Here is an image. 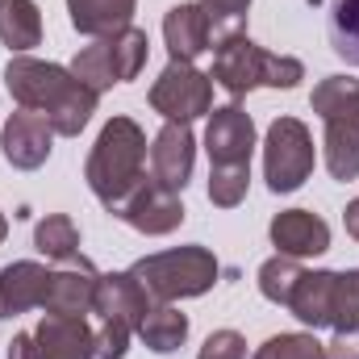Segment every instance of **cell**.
Listing matches in <instances>:
<instances>
[{"label": "cell", "instance_id": "cell-14", "mask_svg": "<svg viewBox=\"0 0 359 359\" xmlns=\"http://www.w3.org/2000/svg\"><path fill=\"white\" fill-rule=\"evenodd\" d=\"M192 159H196V138H192L188 121H168L151 147V180L180 192L192 176Z\"/></svg>", "mask_w": 359, "mask_h": 359}, {"label": "cell", "instance_id": "cell-25", "mask_svg": "<svg viewBox=\"0 0 359 359\" xmlns=\"http://www.w3.org/2000/svg\"><path fill=\"white\" fill-rule=\"evenodd\" d=\"M301 276H305V268H301L292 255H271L268 264L259 268V292H264L268 301H276V305H284V309H288L292 288L301 284Z\"/></svg>", "mask_w": 359, "mask_h": 359}, {"label": "cell", "instance_id": "cell-22", "mask_svg": "<svg viewBox=\"0 0 359 359\" xmlns=\"http://www.w3.org/2000/svg\"><path fill=\"white\" fill-rule=\"evenodd\" d=\"M138 334H142V343H147L155 355H172L180 343L188 339V318L180 313L176 305H155V309L142 318Z\"/></svg>", "mask_w": 359, "mask_h": 359}, {"label": "cell", "instance_id": "cell-16", "mask_svg": "<svg viewBox=\"0 0 359 359\" xmlns=\"http://www.w3.org/2000/svg\"><path fill=\"white\" fill-rule=\"evenodd\" d=\"M163 42L176 63H196L205 50H213V25L201 4H176L163 17Z\"/></svg>", "mask_w": 359, "mask_h": 359}, {"label": "cell", "instance_id": "cell-9", "mask_svg": "<svg viewBox=\"0 0 359 359\" xmlns=\"http://www.w3.org/2000/svg\"><path fill=\"white\" fill-rule=\"evenodd\" d=\"M151 109L168 121H192L213 109V80L196 72L192 63H168L163 76L151 84Z\"/></svg>", "mask_w": 359, "mask_h": 359}, {"label": "cell", "instance_id": "cell-34", "mask_svg": "<svg viewBox=\"0 0 359 359\" xmlns=\"http://www.w3.org/2000/svg\"><path fill=\"white\" fill-rule=\"evenodd\" d=\"M4 234H8V222H4V213H0V243H4Z\"/></svg>", "mask_w": 359, "mask_h": 359}, {"label": "cell", "instance_id": "cell-7", "mask_svg": "<svg viewBox=\"0 0 359 359\" xmlns=\"http://www.w3.org/2000/svg\"><path fill=\"white\" fill-rule=\"evenodd\" d=\"M147 50H151L147 29L126 25V29H117V34H109V38H96L92 46H84V50L76 55L72 72H76V80H84L92 92H104V88H113V84L138 80V72H142V63H147Z\"/></svg>", "mask_w": 359, "mask_h": 359}, {"label": "cell", "instance_id": "cell-23", "mask_svg": "<svg viewBox=\"0 0 359 359\" xmlns=\"http://www.w3.org/2000/svg\"><path fill=\"white\" fill-rule=\"evenodd\" d=\"M326 34H330V50L343 63L359 67V0H330Z\"/></svg>", "mask_w": 359, "mask_h": 359}, {"label": "cell", "instance_id": "cell-3", "mask_svg": "<svg viewBox=\"0 0 359 359\" xmlns=\"http://www.w3.org/2000/svg\"><path fill=\"white\" fill-rule=\"evenodd\" d=\"M209 80L230 96H247L251 88H297L305 80L301 59L288 55H268L259 50L243 29L238 34H222V42L213 46V72Z\"/></svg>", "mask_w": 359, "mask_h": 359}, {"label": "cell", "instance_id": "cell-15", "mask_svg": "<svg viewBox=\"0 0 359 359\" xmlns=\"http://www.w3.org/2000/svg\"><path fill=\"white\" fill-rule=\"evenodd\" d=\"M271 243L280 247V255L309 259V255L330 251V226L318 213H309V209H288V213H276Z\"/></svg>", "mask_w": 359, "mask_h": 359}, {"label": "cell", "instance_id": "cell-13", "mask_svg": "<svg viewBox=\"0 0 359 359\" xmlns=\"http://www.w3.org/2000/svg\"><path fill=\"white\" fill-rule=\"evenodd\" d=\"M50 142H55V126L34 113V109H21L4 121V134H0V151L13 168L21 172H34L50 159Z\"/></svg>", "mask_w": 359, "mask_h": 359}, {"label": "cell", "instance_id": "cell-2", "mask_svg": "<svg viewBox=\"0 0 359 359\" xmlns=\"http://www.w3.org/2000/svg\"><path fill=\"white\" fill-rule=\"evenodd\" d=\"M84 180H88L92 196L117 213L126 205V196L147 180V134L134 117H113L96 147L88 155V168H84Z\"/></svg>", "mask_w": 359, "mask_h": 359}, {"label": "cell", "instance_id": "cell-12", "mask_svg": "<svg viewBox=\"0 0 359 359\" xmlns=\"http://www.w3.org/2000/svg\"><path fill=\"white\" fill-rule=\"evenodd\" d=\"M96 284H100L96 268L84 255H72V259H63L59 271H50V288H46L42 309L55 318H84V313H92Z\"/></svg>", "mask_w": 359, "mask_h": 359}, {"label": "cell", "instance_id": "cell-11", "mask_svg": "<svg viewBox=\"0 0 359 359\" xmlns=\"http://www.w3.org/2000/svg\"><path fill=\"white\" fill-rule=\"evenodd\" d=\"M117 217L126 226H134L138 234H172L184 222V205H180V192L163 188L159 180H142L126 196V205L117 209Z\"/></svg>", "mask_w": 359, "mask_h": 359}, {"label": "cell", "instance_id": "cell-18", "mask_svg": "<svg viewBox=\"0 0 359 359\" xmlns=\"http://www.w3.org/2000/svg\"><path fill=\"white\" fill-rule=\"evenodd\" d=\"M38 347L46 359H96V334L84 318H55L46 313L42 326L34 330Z\"/></svg>", "mask_w": 359, "mask_h": 359}, {"label": "cell", "instance_id": "cell-19", "mask_svg": "<svg viewBox=\"0 0 359 359\" xmlns=\"http://www.w3.org/2000/svg\"><path fill=\"white\" fill-rule=\"evenodd\" d=\"M334 284H339V271H305L301 284L292 288V318H301L305 326H330V309H334Z\"/></svg>", "mask_w": 359, "mask_h": 359}, {"label": "cell", "instance_id": "cell-31", "mask_svg": "<svg viewBox=\"0 0 359 359\" xmlns=\"http://www.w3.org/2000/svg\"><path fill=\"white\" fill-rule=\"evenodd\" d=\"M326 359H359V326L334 330V339L326 343Z\"/></svg>", "mask_w": 359, "mask_h": 359}, {"label": "cell", "instance_id": "cell-1", "mask_svg": "<svg viewBox=\"0 0 359 359\" xmlns=\"http://www.w3.org/2000/svg\"><path fill=\"white\" fill-rule=\"evenodd\" d=\"M4 84H8L13 100H17L21 109L42 113V117L55 126V134H63V138H76V134L88 126V117L96 113V96H100V92H92L84 80H76V72H67V67H59V63L29 59V55L8 59Z\"/></svg>", "mask_w": 359, "mask_h": 359}, {"label": "cell", "instance_id": "cell-6", "mask_svg": "<svg viewBox=\"0 0 359 359\" xmlns=\"http://www.w3.org/2000/svg\"><path fill=\"white\" fill-rule=\"evenodd\" d=\"M138 284L147 288V297L155 305H172L180 297H201L213 288L217 280V259L205 247H176V251H159L134 264Z\"/></svg>", "mask_w": 359, "mask_h": 359}, {"label": "cell", "instance_id": "cell-21", "mask_svg": "<svg viewBox=\"0 0 359 359\" xmlns=\"http://www.w3.org/2000/svg\"><path fill=\"white\" fill-rule=\"evenodd\" d=\"M0 42L17 55L42 42V13L34 0H0Z\"/></svg>", "mask_w": 359, "mask_h": 359}, {"label": "cell", "instance_id": "cell-24", "mask_svg": "<svg viewBox=\"0 0 359 359\" xmlns=\"http://www.w3.org/2000/svg\"><path fill=\"white\" fill-rule=\"evenodd\" d=\"M34 247L46 255V259H72L80 255V226L67 217V213H50L34 226Z\"/></svg>", "mask_w": 359, "mask_h": 359}, {"label": "cell", "instance_id": "cell-27", "mask_svg": "<svg viewBox=\"0 0 359 359\" xmlns=\"http://www.w3.org/2000/svg\"><path fill=\"white\" fill-rule=\"evenodd\" d=\"M255 359H326V347L313 334H276L255 351Z\"/></svg>", "mask_w": 359, "mask_h": 359}, {"label": "cell", "instance_id": "cell-30", "mask_svg": "<svg viewBox=\"0 0 359 359\" xmlns=\"http://www.w3.org/2000/svg\"><path fill=\"white\" fill-rule=\"evenodd\" d=\"M196 359H247V339L238 330H213Z\"/></svg>", "mask_w": 359, "mask_h": 359}, {"label": "cell", "instance_id": "cell-32", "mask_svg": "<svg viewBox=\"0 0 359 359\" xmlns=\"http://www.w3.org/2000/svg\"><path fill=\"white\" fill-rule=\"evenodd\" d=\"M8 359H46V351L38 347V339H34V334H17V339H13V347H8Z\"/></svg>", "mask_w": 359, "mask_h": 359}, {"label": "cell", "instance_id": "cell-26", "mask_svg": "<svg viewBox=\"0 0 359 359\" xmlns=\"http://www.w3.org/2000/svg\"><path fill=\"white\" fill-rule=\"evenodd\" d=\"M247 184H251V163L213 168V172H209V201L222 205V209H234V205H243Z\"/></svg>", "mask_w": 359, "mask_h": 359}, {"label": "cell", "instance_id": "cell-8", "mask_svg": "<svg viewBox=\"0 0 359 359\" xmlns=\"http://www.w3.org/2000/svg\"><path fill=\"white\" fill-rule=\"evenodd\" d=\"M313 172V138L305 121L297 117H276L264 142V176L271 192H297Z\"/></svg>", "mask_w": 359, "mask_h": 359}, {"label": "cell", "instance_id": "cell-5", "mask_svg": "<svg viewBox=\"0 0 359 359\" xmlns=\"http://www.w3.org/2000/svg\"><path fill=\"white\" fill-rule=\"evenodd\" d=\"M155 309V301L147 297V288L138 284L134 271H113L100 276L96 284V301L92 313H100V330H96V359H121L130 347V334L142 326V318Z\"/></svg>", "mask_w": 359, "mask_h": 359}, {"label": "cell", "instance_id": "cell-4", "mask_svg": "<svg viewBox=\"0 0 359 359\" xmlns=\"http://www.w3.org/2000/svg\"><path fill=\"white\" fill-rule=\"evenodd\" d=\"M313 113L326 121V172L334 180L359 176V80L351 76H326L313 96Z\"/></svg>", "mask_w": 359, "mask_h": 359}, {"label": "cell", "instance_id": "cell-28", "mask_svg": "<svg viewBox=\"0 0 359 359\" xmlns=\"http://www.w3.org/2000/svg\"><path fill=\"white\" fill-rule=\"evenodd\" d=\"M330 326H334V330H351V326H359V271H339Z\"/></svg>", "mask_w": 359, "mask_h": 359}, {"label": "cell", "instance_id": "cell-33", "mask_svg": "<svg viewBox=\"0 0 359 359\" xmlns=\"http://www.w3.org/2000/svg\"><path fill=\"white\" fill-rule=\"evenodd\" d=\"M343 222H347V234L351 238H359V196L347 205V213H343Z\"/></svg>", "mask_w": 359, "mask_h": 359}, {"label": "cell", "instance_id": "cell-10", "mask_svg": "<svg viewBox=\"0 0 359 359\" xmlns=\"http://www.w3.org/2000/svg\"><path fill=\"white\" fill-rule=\"evenodd\" d=\"M205 151H209L213 168L251 163V151H255V121H251V113H247L243 104H222V109H209Z\"/></svg>", "mask_w": 359, "mask_h": 359}, {"label": "cell", "instance_id": "cell-29", "mask_svg": "<svg viewBox=\"0 0 359 359\" xmlns=\"http://www.w3.org/2000/svg\"><path fill=\"white\" fill-rule=\"evenodd\" d=\"M201 8H205V17H209L213 29H222V34H238V25H243L251 0H201Z\"/></svg>", "mask_w": 359, "mask_h": 359}, {"label": "cell", "instance_id": "cell-17", "mask_svg": "<svg viewBox=\"0 0 359 359\" xmlns=\"http://www.w3.org/2000/svg\"><path fill=\"white\" fill-rule=\"evenodd\" d=\"M50 288V271L34 259H17L0 268V318H17L25 309H42Z\"/></svg>", "mask_w": 359, "mask_h": 359}, {"label": "cell", "instance_id": "cell-20", "mask_svg": "<svg viewBox=\"0 0 359 359\" xmlns=\"http://www.w3.org/2000/svg\"><path fill=\"white\" fill-rule=\"evenodd\" d=\"M67 13H72V25L88 38H109L117 29L130 25V13H134V0H67Z\"/></svg>", "mask_w": 359, "mask_h": 359}]
</instances>
